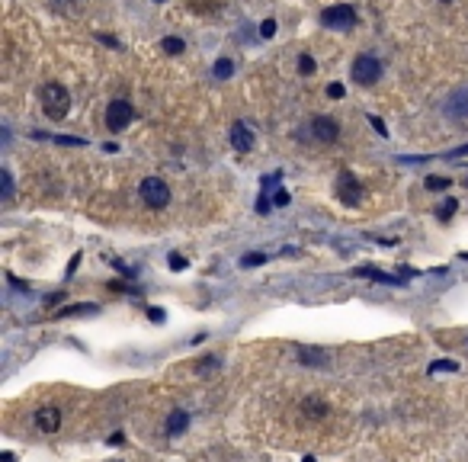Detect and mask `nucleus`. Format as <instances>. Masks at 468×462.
Wrapping results in <instances>:
<instances>
[{"instance_id":"obj_1","label":"nucleus","mask_w":468,"mask_h":462,"mask_svg":"<svg viewBox=\"0 0 468 462\" xmlns=\"http://www.w3.org/2000/svg\"><path fill=\"white\" fill-rule=\"evenodd\" d=\"M39 103H42V113L51 119V122H61V119L71 113V93L65 90L61 84H42L39 90Z\"/></svg>"},{"instance_id":"obj_2","label":"nucleus","mask_w":468,"mask_h":462,"mask_svg":"<svg viewBox=\"0 0 468 462\" xmlns=\"http://www.w3.org/2000/svg\"><path fill=\"white\" fill-rule=\"evenodd\" d=\"M138 196L148 209H167L170 206V186L160 176H144L142 186H138Z\"/></svg>"},{"instance_id":"obj_3","label":"nucleus","mask_w":468,"mask_h":462,"mask_svg":"<svg viewBox=\"0 0 468 462\" xmlns=\"http://www.w3.org/2000/svg\"><path fill=\"white\" fill-rule=\"evenodd\" d=\"M356 23H360V17H356V10H353L350 3H337V7H324V10H321V26H324V29L350 33Z\"/></svg>"},{"instance_id":"obj_4","label":"nucleus","mask_w":468,"mask_h":462,"mask_svg":"<svg viewBox=\"0 0 468 462\" xmlns=\"http://www.w3.org/2000/svg\"><path fill=\"white\" fill-rule=\"evenodd\" d=\"M378 77H382V61L376 55H360V58L353 61V81L360 87L378 84Z\"/></svg>"},{"instance_id":"obj_5","label":"nucleus","mask_w":468,"mask_h":462,"mask_svg":"<svg viewBox=\"0 0 468 462\" xmlns=\"http://www.w3.org/2000/svg\"><path fill=\"white\" fill-rule=\"evenodd\" d=\"M132 119H135V106L128 100H122V97L106 106V129L109 132H126Z\"/></svg>"},{"instance_id":"obj_6","label":"nucleus","mask_w":468,"mask_h":462,"mask_svg":"<svg viewBox=\"0 0 468 462\" xmlns=\"http://www.w3.org/2000/svg\"><path fill=\"white\" fill-rule=\"evenodd\" d=\"M337 199H340L343 206H360V202H362V186H360V180H356V176H353L346 167L337 174Z\"/></svg>"},{"instance_id":"obj_7","label":"nucleus","mask_w":468,"mask_h":462,"mask_svg":"<svg viewBox=\"0 0 468 462\" xmlns=\"http://www.w3.org/2000/svg\"><path fill=\"white\" fill-rule=\"evenodd\" d=\"M311 135H315L318 142L331 145V142H337V138H340V122H337V119H331V116H315V119H311Z\"/></svg>"},{"instance_id":"obj_8","label":"nucleus","mask_w":468,"mask_h":462,"mask_svg":"<svg viewBox=\"0 0 468 462\" xmlns=\"http://www.w3.org/2000/svg\"><path fill=\"white\" fill-rule=\"evenodd\" d=\"M228 138H231V148L237 154H251L253 151V132H251V126L247 122H231V132H228Z\"/></svg>"},{"instance_id":"obj_9","label":"nucleus","mask_w":468,"mask_h":462,"mask_svg":"<svg viewBox=\"0 0 468 462\" xmlns=\"http://www.w3.org/2000/svg\"><path fill=\"white\" fill-rule=\"evenodd\" d=\"M443 110L449 119H468V84L449 93V100L443 103Z\"/></svg>"},{"instance_id":"obj_10","label":"nucleus","mask_w":468,"mask_h":462,"mask_svg":"<svg viewBox=\"0 0 468 462\" xmlns=\"http://www.w3.org/2000/svg\"><path fill=\"white\" fill-rule=\"evenodd\" d=\"M35 427L42 430V434H55L61 427V411L58 408H39L35 411Z\"/></svg>"},{"instance_id":"obj_11","label":"nucleus","mask_w":468,"mask_h":462,"mask_svg":"<svg viewBox=\"0 0 468 462\" xmlns=\"http://www.w3.org/2000/svg\"><path fill=\"white\" fill-rule=\"evenodd\" d=\"M327 360H331V353L321 347H299V363L305 366H327Z\"/></svg>"},{"instance_id":"obj_12","label":"nucleus","mask_w":468,"mask_h":462,"mask_svg":"<svg viewBox=\"0 0 468 462\" xmlns=\"http://www.w3.org/2000/svg\"><path fill=\"white\" fill-rule=\"evenodd\" d=\"M353 277H366V279H378V283H388V286H404L401 277H392V273H382V270H372V267H356Z\"/></svg>"},{"instance_id":"obj_13","label":"nucleus","mask_w":468,"mask_h":462,"mask_svg":"<svg viewBox=\"0 0 468 462\" xmlns=\"http://www.w3.org/2000/svg\"><path fill=\"white\" fill-rule=\"evenodd\" d=\"M164 427H167V437H180V434H186V427H190V414L176 408V411H170Z\"/></svg>"},{"instance_id":"obj_14","label":"nucleus","mask_w":468,"mask_h":462,"mask_svg":"<svg viewBox=\"0 0 468 462\" xmlns=\"http://www.w3.org/2000/svg\"><path fill=\"white\" fill-rule=\"evenodd\" d=\"M301 414L308 420H324L327 418V404L321 402V398H305L301 402Z\"/></svg>"},{"instance_id":"obj_15","label":"nucleus","mask_w":468,"mask_h":462,"mask_svg":"<svg viewBox=\"0 0 468 462\" xmlns=\"http://www.w3.org/2000/svg\"><path fill=\"white\" fill-rule=\"evenodd\" d=\"M160 49L167 51V55H180L186 45H183V39H180V35H164V39H160Z\"/></svg>"},{"instance_id":"obj_16","label":"nucleus","mask_w":468,"mask_h":462,"mask_svg":"<svg viewBox=\"0 0 468 462\" xmlns=\"http://www.w3.org/2000/svg\"><path fill=\"white\" fill-rule=\"evenodd\" d=\"M212 74H215L218 81L231 77V74H234V61H231V58H218V61H215V67H212Z\"/></svg>"},{"instance_id":"obj_17","label":"nucleus","mask_w":468,"mask_h":462,"mask_svg":"<svg viewBox=\"0 0 468 462\" xmlns=\"http://www.w3.org/2000/svg\"><path fill=\"white\" fill-rule=\"evenodd\" d=\"M0 193H3V202L13 199V176H10V170H0Z\"/></svg>"},{"instance_id":"obj_18","label":"nucleus","mask_w":468,"mask_h":462,"mask_svg":"<svg viewBox=\"0 0 468 462\" xmlns=\"http://www.w3.org/2000/svg\"><path fill=\"white\" fill-rule=\"evenodd\" d=\"M449 176H426V190H433V193H443V190H449Z\"/></svg>"},{"instance_id":"obj_19","label":"nucleus","mask_w":468,"mask_h":462,"mask_svg":"<svg viewBox=\"0 0 468 462\" xmlns=\"http://www.w3.org/2000/svg\"><path fill=\"white\" fill-rule=\"evenodd\" d=\"M315 67H318V65H315V58H311L308 51H305V55H299V74L308 77V74H315Z\"/></svg>"},{"instance_id":"obj_20","label":"nucleus","mask_w":468,"mask_h":462,"mask_svg":"<svg viewBox=\"0 0 468 462\" xmlns=\"http://www.w3.org/2000/svg\"><path fill=\"white\" fill-rule=\"evenodd\" d=\"M456 370H459V363H452V360H436L430 366V372H456Z\"/></svg>"},{"instance_id":"obj_21","label":"nucleus","mask_w":468,"mask_h":462,"mask_svg":"<svg viewBox=\"0 0 468 462\" xmlns=\"http://www.w3.org/2000/svg\"><path fill=\"white\" fill-rule=\"evenodd\" d=\"M260 263H267V254H247V257H244L241 261V267H260Z\"/></svg>"},{"instance_id":"obj_22","label":"nucleus","mask_w":468,"mask_h":462,"mask_svg":"<svg viewBox=\"0 0 468 462\" xmlns=\"http://www.w3.org/2000/svg\"><path fill=\"white\" fill-rule=\"evenodd\" d=\"M260 35H263V39H273V35H276V19H263V23H260Z\"/></svg>"},{"instance_id":"obj_23","label":"nucleus","mask_w":468,"mask_h":462,"mask_svg":"<svg viewBox=\"0 0 468 462\" xmlns=\"http://www.w3.org/2000/svg\"><path fill=\"white\" fill-rule=\"evenodd\" d=\"M167 267H170V270H186V267H190V261H186L183 254H170Z\"/></svg>"},{"instance_id":"obj_24","label":"nucleus","mask_w":468,"mask_h":462,"mask_svg":"<svg viewBox=\"0 0 468 462\" xmlns=\"http://www.w3.org/2000/svg\"><path fill=\"white\" fill-rule=\"evenodd\" d=\"M456 206H459L456 199H446V202H443V209H440V219L449 222V219H452V212H456Z\"/></svg>"},{"instance_id":"obj_25","label":"nucleus","mask_w":468,"mask_h":462,"mask_svg":"<svg viewBox=\"0 0 468 462\" xmlns=\"http://www.w3.org/2000/svg\"><path fill=\"white\" fill-rule=\"evenodd\" d=\"M77 311H97V305H71V308L58 311V315H61V318H65V315H77Z\"/></svg>"},{"instance_id":"obj_26","label":"nucleus","mask_w":468,"mask_h":462,"mask_svg":"<svg viewBox=\"0 0 468 462\" xmlns=\"http://www.w3.org/2000/svg\"><path fill=\"white\" fill-rule=\"evenodd\" d=\"M343 93H346V90H343V84H331V87H327V97H331V100H343Z\"/></svg>"},{"instance_id":"obj_27","label":"nucleus","mask_w":468,"mask_h":462,"mask_svg":"<svg viewBox=\"0 0 468 462\" xmlns=\"http://www.w3.org/2000/svg\"><path fill=\"white\" fill-rule=\"evenodd\" d=\"M289 199H292V196L285 193V190H276V196H273V202H276L279 209H283V206H289Z\"/></svg>"},{"instance_id":"obj_28","label":"nucleus","mask_w":468,"mask_h":462,"mask_svg":"<svg viewBox=\"0 0 468 462\" xmlns=\"http://www.w3.org/2000/svg\"><path fill=\"white\" fill-rule=\"evenodd\" d=\"M369 122H372V126H376V132L378 135H388V129H385V122L378 116H369Z\"/></svg>"},{"instance_id":"obj_29","label":"nucleus","mask_w":468,"mask_h":462,"mask_svg":"<svg viewBox=\"0 0 468 462\" xmlns=\"http://www.w3.org/2000/svg\"><path fill=\"white\" fill-rule=\"evenodd\" d=\"M0 462H17V456H13V453H0Z\"/></svg>"},{"instance_id":"obj_30","label":"nucleus","mask_w":468,"mask_h":462,"mask_svg":"<svg viewBox=\"0 0 468 462\" xmlns=\"http://www.w3.org/2000/svg\"><path fill=\"white\" fill-rule=\"evenodd\" d=\"M301 462H318V459H315V456H305V459H301Z\"/></svg>"},{"instance_id":"obj_31","label":"nucleus","mask_w":468,"mask_h":462,"mask_svg":"<svg viewBox=\"0 0 468 462\" xmlns=\"http://www.w3.org/2000/svg\"><path fill=\"white\" fill-rule=\"evenodd\" d=\"M440 3H452V0H440Z\"/></svg>"},{"instance_id":"obj_32","label":"nucleus","mask_w":468,"mask_h":462,"mask_svg":"<svg viewBox=\"0 0 468 462\" xmlns=\"http://www.w3.org/2000/svg\"><path fill=\"white\" fill-rule=\"evenodd\" d=\"M154 3H164V0H154Z\"/></svg>"},{"instance_id":"obj_33","label":"nucleus","mask_w":468,"mask_h":462,"mask_svg":"<svg viewBox=\"0 0 468 462\" xmlns=\"http://www.w3.org/2000/svg\"><path fill=\"white\" fill-rule=\"evenodd\" d=\"M465 186H468V176H465Z\"/></svg>"},{"instance_id":"obj_34","label":"nucleus","mask_w":468,"mask_h":462,"mask_svg":"<svg viewBox=\"0 0 468 462\" xmlns=\"http://www.w3.org/2000/svg\"><path fill=\"white\" fill-rule=\"evenodd\" d=\"M112 462H119V459H112Z\"/></svg>"}]
</instances>
